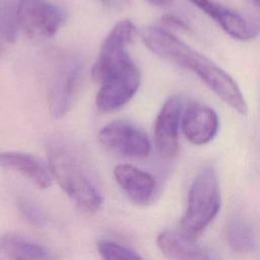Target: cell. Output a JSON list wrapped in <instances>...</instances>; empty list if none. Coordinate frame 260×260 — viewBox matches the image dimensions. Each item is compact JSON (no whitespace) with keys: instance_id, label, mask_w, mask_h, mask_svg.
Instances as JSON below:
<instances>
[{"instance_id":"1","label":"cell","mask_w":260,"mask_h":260,"mask_svg":"<svg viewBox=\"0 0 260 260\" xmlns=\"http://www.w3.org/2000/svg\"><path fill=\"white\" fill-rule=\"evenodd\" d=\"M139 36L143 44L155 55L193 71L231 108L240 114H247L248 107L237 82L213 61L161 27L143 26Z\"/></svg>"},{"instance_id":"2","label":"cell","mask_w":260,"mask_h":260,"mask_svg":"<svg viewBox=\"0 0 260 260\" xmlns=\"http://www.w3.org/2000/svg\"><path fill=\"white\" fill-rule=\"evenodd\" d=\"M48 160L52 178L80 210L86 213L100 210L102 195L67 149L51 143L48 146Z\"/></svg>"},{"instance_id":"3","label":"cell","mask_w":260,"mask_h":260,"mask_svg":"<svg viewBox=\"0 0 260 260\" xmlns=\"http://www.w3.org/2000/svg\"><path fill=\"white\" fill-rule=\"evenodd\" d=\"M220 192L215 171L202 168L195 176L187 198V207L180 220V233L195 240L217 215Z\"/></svg>"},{"instance_id":"4","label":"cell","mask_w":260,"mask_h":260,"mask_svg":"<svg viewBox=\"0 0 260 260\" xmlns=\"http://www.w3.org/2000/svg\"><path fill=\"white\" fill-rule=\"evenodd\" d=\"M136 27L132 21L124 19L116 23L106 37L91 70L94 81L102 82L112 73L133 63L128 47L134 39Z\"/></svg>"},{"instance_id":"5","label":"cell","mask_w":260,"mask_h":260,"mask_svg":"<svg viewBox=\"0 0 260 260\" xmlns=\"http://www.w3.org/2000/svg\"><path fill=\"white\" fill-rule=\"evenodd\" d=\"M18 27L35 41L52 38L65 21L64 11L46 0H20L16 6Z\"/></svg>"},{"instance_id":"6","label":"cell","mask_w":260,"mask_h":260,"mask_svg":"<svg viewBox=\"0 0 260 260\" xmlns=\"http://www.w3.org/2000/svg\"><path fill=\"white\" fill-rule=\"evenodd\" d=\"M100 142L109 150L129 157H143L150 151L147 134L126 120H116L101 129Z\"/></svg>"},{"instance_id":"7","label":"cell","mask_w":260,"mask_h":260,"mask_svg":"<svg viewBox=\"0 0 260 260\" xmlns=\"http://www.w3.org/2000/svg\"><path fill=\"white\" fill-rule=\"evenodd\" d=\"M140 80V71L134 62L109 75L101 82L95 98L98 110L111 113L122 108L136 93Z\"/></svg>"},{"instance_id":"8","label":"cell","mask_w":260,"mask_h":260,"mask_svg":"<svg viewBox=\"0 0 260 260\" xmlns=\"http://www.w3.org/2000/svg\"><path fill=\"white\" fill-rule=\"evenodd\" d=\"M80 62L75 57H68L56 69L50 89L49 109L53 117H63L73 104L80 80Z\"/></svg>"},{"instance_id":"9","label":"cell","mask_w":260,"mask_h":260,"mask_svg":"<svg viewBox=\"0 0 260 260\" xmlns=\"http://www.w3.org/2000/svg\"><path fill=\"white\" fill-rule=\"evenodd\" d=\"M182 102L174 95L159 110L154 123L153 139L157 153L164 158H173L179 150V126Z\"/></svg>"},{"instance_id":"10","label":"cell","mask_w":260,"mask_h":260,"mask_svg":"<svg viewBox=\"0 0 260 260\" xmlns=\"http://www.w3.org/2000/svg\"><path fill=\"white\" fill-rule=\"evenodd\" d=\"M193 5L214 19L234 39L249 41L258 34V26L240 13L212 0H189Z\"/></svg>"},{"instance_id":"11","label":"cell","mask_w":260,"mask_h":260,"mask_svg":"<svg viewBox=\"0 0 260 260\" xmlns=\"http://www.w3.org/2000/svg\"><path fill=\"white\" fill-rule=\"evenodd\" d=\"M182 129L193 144L203 145L211 141L218 130V117L213 109L194 103L183 114Z\"/></svg>"},{"instance_id":"12","label":"cell","mask_w":260,"mask_h":260,"mask_svg":"<svg viewBox=\"0 0 260 260\" xmlns=\"http://www.w3.org/2000/svg\"><path fill=\"white\" fill-rule=\"evenodd\" d=\"M114 177L117 184L134 203L145 205L152 199L155 181L149 173L134 166L122 164L114 169Z\"/></svg>"},{"instance_id":"13","label":"cell","mask_w":260,"mask_h":260,"mask_svg":"<svg viewBox=\"0 0 260 260\" xmlns=\"http://www.w3.org/2000/svg\"><path fill=\"white\" fill-rule=\"evenodd\" d=\"M0 167L23 175L41 189L52 185L49 169L32 154L18 151L0 152Z\"/></svg>"},{"instance_id":"14","label":"cell","mask_w":260,"mask_h":260,"mask_svg":"<svg viewBox=\"0 0 260 260\" xmlns=\"http://www.w3.org/2000/svg\"><path fill=\"white\" fill-rule=\"evenodd\" d=\"M156 244L170 260H212L210 255L194 240L181 233L164 231L158 234Z\"/></svg>"},{"instance_id":"15","label":"cell","mask_w":260,"mask_h":260,"mask_svg":"<svg viewBox=\"0 0 260 260\" xmlns=\"http://www.w3.org/2000/svg\"><path fill=\"white\" fill-rule=\"evenodd\" d=\"M0 251L9 260H56L47 247L15 233L0 236Z\"/></svg>"},{"instance_id":"16","label":"cell","mask_w":260,"mask_h":260,"mask_svg":"<svg viewBox=\"0 0 260 260\" xmlns=\"http://www.w3.org/2000/svg\"><path fill=\"white\" fill-rule=\"evenodd\" d=\"M226 240L238 253H250L255 249L256 240L251 223L240 215L231 217L226 223Z\"/></svg>"},{"instance_id":"17","label":"cell","mask_w":260,"mask_h":260,"mask_svg":"<svg viewBox=\"0 0 260 260\" xmlns=\"http://www.w3.org/2000/svg\"><path fill=\"white\" fill-rule=\"evenodd\" d=\"M96 248L102 260H144L136 252L112 240H100Z\"/></svg>"},{"instance_id":"18","label":"cell","mask_w":260,"mask_h":260,"mask_svg":"<svg viewBox=\"0 0 260 260\" xmlns=\"http://www.w3.org/2000/svg\"><path fill=\"white\" fill-rule=\"evenodd\" d=\"M18 24L16 20V8L13 9L9 4L0 2V34L9 43L17 39Z\"/></svg>"},{"instance_id":"19","label":"cell","mask_w":260,"mask_h":260,"mask_svg":"<svg viewBox=\"0 0 260 260\" xmlns=\"http://www.w3.org/2000/svg\"><path fill=\"white\" fill-rule=\"evenodd\" d=\"M17 207L21 217L35 225H45L48 221V216L44 209L34 200L21 197L17 201Z\"/></svg>"},{"instance_id":"20","label":"cell","mask_w":260,"mask_h":260,"mask_svg":"<svg viewBox=\"0 0 260 260\" xmlns=\"http://www.w3.org/2000/svg\"><path fill=\"white\" fill-rule=\"evenodd\" d=\"M106 8L115 10V11H123L130 5V0H93Z\"/></svg>"},{"instance_id":"21","label":"cell","mask_w":260,"mask_h":260,"mask_svg":"<svg viewBox=\"0 0 260 260\" xmlns=\"http://www.w3.org/2000/svg\"><path fill=\"white\" fill-rule=\"evenodd\" d=\"M161 23L166 26L173 27V28H178V29H184L187 30L189 29L187 23H185L182 19L178 18L175 15L172 14H166L161 17Z\"/></svg>"},{"instance_id":"22","label":"cell","mask_w":260,"mask_h":260,"mask_svg":"<svg viewBox=\"0 0 260 260\" xmlns=\"http://www.w3.org/2000/svg\"><path fill=\"white\" fill-rule=\"evenodd\" d=\"M146 1L149 2V3L152 4V5L162 7V6H167V5H169L170 3H172L173 0H146Z\"/></svg>"},{"instance_id":"23","label":"cell","mask_w":260,"mask_h":260,"mask_svg":"<svg viewBox=\"0 0 260 260\" xmlns=\"http://www.w3.org/2000/svg\"><path fill=\"white\" fill-rule=\"evenodd\" d=\"M250 1H252L255 5H258V4H259V0H250Z\"/></svg>"}]
</instances>
